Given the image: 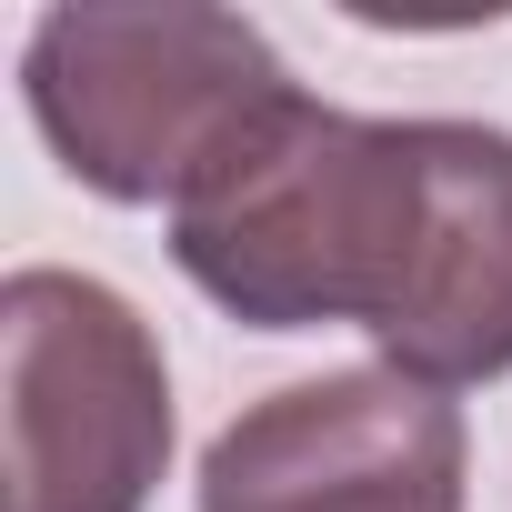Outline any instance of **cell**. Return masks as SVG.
I'll return each mask as SVG.
<instances>
[{
	"label": "cell",
	"mask_w": 512,
	"mask_h": 512,
	"mask_svg": "<svg viewBox=\"0 0 512 512\" xmlns=\"http://www.w3.org/2000/svg\"><path fill=\"white\" fill-rule=\"evenodd\" d=\"M171 262L251 332L352 322L392 372L462 392L512 372V131L362 121L302 81L181 201Z\"/></svg>",
	"instance_id": "cell-1"
},
{
	"label": "cell",
	"mask_w": 512,
	"mask_h": 512,
	"mask_svg": "<svg viewBox=\"0 0 512 512\" xmlns=\"http://www.w3.org/2000/svg\"><path fill=\"white\" fill-rule=\"evenodd\" d=\"M292 91L282 51L241 11H41L21 101L51 161L101 201H181Z\"/></svg>",
	"instance_id": "cell-2"
},
{
	"label": "cell",
	"mask_w": 512,
	"mask_h": 512,
	"mask_svg": "<svg viewBox=\"0 0 512 512\" xmlns=\"http://www.w3.org/2000/svg\"><path fill=\"white\" fill-rule=\"evenodd\" d=\"M462 412L452 392L352 362L282 382L201 452V512H462Z\"/></svg>",
	"instance_id": "cell-4"
},
{
	"label": "cell",
	"mask_w": 512,
	"mask_h": 512,
	"mask_svg": "<svg viewBox=\"0 0 512 512\" xmlns=\"http://www.w3.org/2000/svg\"><path fill=\"white\" fill-rule=\"evenodd\" d=\"M11 512H151L171 472V362L91 272H11L0 292Z\"/></svg>",
	"instance_id": "cell-3"
}]
</instances>
